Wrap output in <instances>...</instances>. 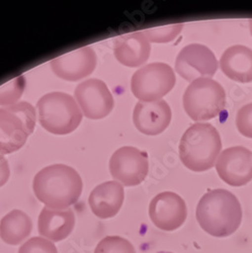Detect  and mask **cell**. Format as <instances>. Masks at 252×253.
<instances>
[{"mask_svg": "<svg viewBox=\"0 0 252 253\" xmlns=\"http://www.w3.org/2000/svg\"><path fill=\"white\" fill-rule=\"evenodd\" d=\"M216 169L229 185H245L252 179V152L242 146L231 147L218 157Z\"/></svg>", "mask_w": 252, "mask_h": 253, "instance_id": "obj_11", "label": "cell"}, {"mask_svg": "<svg viewBox=\"0 0 252 253\" xmlns=\"http://www.w3.org/2000/svg\"><path fill=\"white\" fill-rule=\"evenodd\" d=\"M226 93L220 83L212 78L193 81L183 94V108L193 121L216 118L225 108Z\"/></svg>", "mask_w": 252, "mask_h": 253, "instance_id": "obj_6", "label": "cell"}, {"mask_svg": "<svg viewBox=\"0 0 252 253\" xmlns=\"http://www.w3.org/2000/svg\"><path fill=\"white\" fill-rule=\"evenodd\" d=\"M94 253H136L133 244L120 236H107L96 245Z\"/></svg>", "mask_w": 252, "mask_h": 253, "instance_id": "obj_21", "label": "cell"}, {"mask_svg": "<svg viewBox=\"0 0 252 253\" xmlns=\"http://www.w3.org/2000/svg\"><path fill=\"white\" fill-rule=\"evenodd\" d=\"M96 67V54L91 47H82L51 61L53 72L61 79L77 81L89 76Z\"/></svg>", "mask_w": 252, "mask_h": 253, "instance_id": "obj_13", "label": "cell"}, {"mask_svg": "<svg viewBox=\"0 0 252 253\" xmlns=\"http://www.w3.org/2000/svg\"><path fill=\"white\" fill-rule=\"evenodd\" d=\"M36 110L27 101L0 109V154L19 150L36 126Z\"/></svg>", "mask_w": 252, "mask_h": 253, "instance_id": "obj_5", "label": "cell"}, {"mask_svg": "<svg viewBox=\"0 0 252 253\" xmlns=\"http://www.w3.org/2000/svg\"><path fill=\"white\" fill-rule=\"evenodd\" d=\"M26 88L24 75L17 76L0 86V105H13L22 97Z\"/></svg>", "mask_w": 252, "mask_h": 253, "instance_id": "obj_20", "label": "cell"}, {"mask_svg": "<svg viewBox=\"0 0 252 253\" xmlns=\"http://www.w3.org/2000/svg\"><path fill=\"white\" fill-rule=\"evenodd\" d=\"M18 253H58V249L44 237H33L19 247Z\"/></svg>", "mask_w": 252, "mask_h": 253, "instance_id": "obj_23", "label": "cell"}, {"mask_svg": "<svg viewBox=\"0 0 252 253\" xmlns=\"http://www.w3.org/2000/svg\"><path fill=\"white\" fill-rule=\"evenodd\" d=\"M75 98L83 115L91 120L106 118L113 111L115 101L107 84L99 79H88L78 84Z\"/></svg>", "mask_w": 252, "mask_h": 253, "instance_id": "obj_10", "label": "cell"}, {"mask_svg": "<svg viewBox=\"0 0 252 253\" xmlns=\"http://www.w3.org/2000/svg\"><path fill=\"white\" fill-rule=\"evenodd\" d=\"M125 192L123 185L118 181L103 182L91 192L88 203L92 213L99 219L115 217L123 206Z\"/></svg>", "mask_w": 252, "mask_h": 253, "instance_id": "obj_17", "label": "cell"}, {"mask_svg": "<svg viewBox=\"0 0 252 253\" xmlns=\"http://www.w3.org/2000/svg\"><path fill=\"white\" fill-rule=\"evenodd\" d=\"M222 150L220 134L214 126L198 123L188 128L179 143V157L188 169L202 172L211 169Z\"/></svg>", "mask_w": 252, "mask_h": 253, "instance_id": "obj_3", "label": "cell"}, {"mask_svg": "<svg viewBox=\"0 0 252 253\" xmlns=\"http://www.w3.org/2000/svg\"><path fill=\"white\" fill-rule=\"evenodd\" d=\"M249 28H250V33L252 35V19H250V22H249Z\"/></svg>", "mask_w": 252, "mask_h": 253, "instance_id": "obj_26", "label": "cell"}, {"mask_svg": "<svg viewBox=\"0 0 252 253\" xmlns=\"http://www.w3.org/2000/svg\"><path fill=\"white\" fill-rule=\"evenodd\" d=\"M220 67L224 74L234 81H252V50L236 45L228 48L222 55Z\"/></svg>", "mask_w": 252, "mask_h": 253, "instance_id": "obj_18", "label": "cell"}, {"mask_svg": "<svg viewBox=\"0 0 252 253\" xmlns=\"http://www.w3.org/2000/svg\"><path fill=\"white\" fill-rule=\"evenodd\" d=\"M173 69L165 63H151L137 70L131 80L133 94L141 101H156L175 85Z\"/></svg>", "mask_w": 252, "mask_h": 253, "instance_id": "obj_7", "label": "cell"}, {"mask_svg": "<svg viewBox=\"0 0 252 253\" xmlns=\"http://www.w3.org/2000/svg\"><path fill=\"white\" fill-rule=\"evenodd\" d=\"M110 171L112 176L122 185H138L148 174V154L135 147L124 146L112 155Z\"/></svg>", "mask_w": 252, "mask_h": 253, "instance_id": "obj_8", "label": "cell"}, {"mask_svg": "<svg viewBox=\"0 0 252 253\" xmlns=\"http://www.w3.org/2000/svg\"><path fill=\"white\" fill-rule=\"evenodd\" d=\"M182 28V24H175L144 30L142 33L149 42H153V43H168V42H171L180 34Z\"/></svg>", "mask_w": 252, "mask_h": 253, "instance_id": "obj_22", "label": "cell"}, {"mask_svg": "<svg viewBox=\"0 0 252 253\" xmlns=\"http://www.w3.org/2000/svg\"><path fill=\"white\" fill-rule=\"evenodd\" d=\"M150 42L142 32L125 34L115 41L114 53L121 64L127 67H139L149 59Z\"/></svg>", "mask_w": 252, "mask_h": 253, "instance_id": "obj_15", "label": "cell"}, {"mask_svg": "<svg viewBox=\"0 0 252 253\" xmlns=\"http://www.w3.org/2000/svg\"><path fill=\"white\" fill-rule=\"evenodd\" d=\"M149 216L153 224L160 230L167 232L177 230L187 217L185 202L175 193H161L151 201Z\"/></svg>", "mask_w": 252, "mask_h": 253, "instance_id": "obj_12", "label": "cell"}, {"mask_svg": "<svg viewBox=\"0 0 252 253\" xmlns=\"http://www.w3.org/2000/svg\"><path fill=\"white\" fill-rule=\"evenodd\" d=\"M75 227V215L71 209L53 210L45 207L39 216L38 230L42 237L53 242L66 239Z\"/></svg>", "mask_w": 252, "mask_h": 253, "instance_id": "obj_16", "label": "cell"}, {"mask_svg": "<svg viewBox=\"0 0 252 253\" xmlns=\"http://www.w3.org/2000/svg\"><path fill=\"white\" fill-rule=\"evenodd\" d=\"M217 69L218 61L214 53L204 45H188L176 57V72L190 82L200 78L213 77Z\"/></svg>", "mask_w": 252, "mask_h": 253, "instance_id": "obj_9", "label": "cell"}, {"mask_svg": "<svg viewBox=\"0 0 252 253\" xmlns=\"http://www.w3.org/2000/svg\"><path fill=\"white\" fill-rule=\"evenodd\" d=\"M37 199L53 210H67L82 193L83 182L74 168L53 164L40 170L33 182Z\"/></svg>", "mask_w": 252, "mask_h": 253, "instance_id": "obj_1", "label": "cell"}, {"mask_svg": "<svg viewBox=\"0 0 252 253\" xmlns=\"http://www.w3.org/2000/svg\"><path fill=\"white\" fill-rule=\"evenodd\" d=\"M10 175V169H9V164L6 158L0 154V187L3 186L7 180L9 179Z\"/></svg>", "mask_w": 252, "mask_h": 253, "instance_id": "obj_25", "label": "cell"}, {"mask_svg": "<svg viewBox=\"0 0 252 253\" xmlns=\"http://www.w3.org/2000/svg\"><path fill=\"white\" fill-rule=\"evenodd\" d=\"M37 109L41 126L55 135L72 133L82 120V112L77 102L64 92H50L42 96Z\"/></svg>", "mask_w": 252, "mask_h": 253, "instance_id": "obj_4", "label": "cell"}, {"mask_svg": "<svg viewBox=\"0 0 252 253\" xmlns=\"http://www.w3.org/2000/svg\"><path fill=\"white\" fill-rule=\"evenodd\" d=\"M172 118L170 107L165 100L139 101L134 109L133 122L142 134L159 135L169 126Z\"/></svg>", "mask_w": 252, "mask_h": 253, "instance_id": "obj_14", "label": "cell"}, {"mask_svg": "<svg viewBox=\"0 0 252 253\" xmlns=\"http://www.w3.org/2000/svg\"><path fill=\"white\" fill-rule=\"evenodd\" d=\"M236 126L240 134L252 139V102L244 105L238 111Z\"/></svg>", "mask_w": 252, "mask_h": 253, "instance_id": "obj_24", "label": "cell"}, {"mask_svg": "<svg viewBox=\"0 0 252 253\" xmlns=\"http://www.w3.org/2000/svg\"><path fill=\"white\" fill-rule=\"evenodd\" d=\"M197 220L208 234L218 238L232 235L242 221L238 199L229 191L217 188L205 194L197 207Z\"/></svg>", "mask_w": 252, "mask_h": 253, "instance_id": "obj_2", "label": "cell"}, {"mask_svg": "<svg viewBox=\"0 0 252 253\" xmlns=\"http://www.w3.org/2000/svg\"><path fill=\"white\" fill-rule=\"evenodd\" d=\"M33 222L20 210H13L0 221V238L8 245L16 246L28 239L32 233Z\"/></svg>", "mask_w": 252, "mask_h": 253, "instance_id": "obj_19", "label": "cell"}, {"mask_svg": "<svg viewBox=\"0 0 252 253\" xmlns=\"http://www.w3.org/2000/svg\"><path fill=\"white\" fill-rule=\"evenodd\" d=\"M157 253H172V252H168V251H160V252H157Z\"/></svg>", "mask_w": 252, "mask_h": 253, "instance_id": "obj_27", "label": "cell"}]
</instances>
